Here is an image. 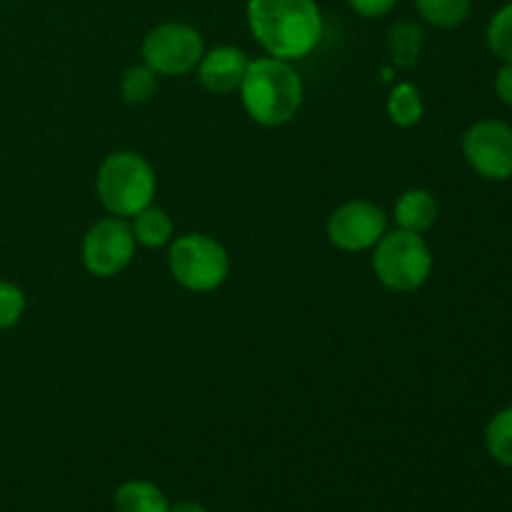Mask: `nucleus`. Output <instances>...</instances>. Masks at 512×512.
Segmentation results:
<instances>
[{"mask_svg":"<svg viewBox=\"0 0 512 512\" xmlns=\"http://www.w3.org/2000/svg\"><path fill=\"white\" fill-rule=\"evenodd\" d=\"M248 28L270 58L298 60L323 38V13L315 0H248Z\"/></svg>","mask_w":512,"mask_h":512,"instance_id":"obj_1","label":"nucleus"},{"mask_svg":"<svg viewBox=\"0 0 512 512\" xmlns=\"http://www.w3.org/2000/svg\"><path fill=\"white\" fill-rule=\"evenodd\" d=\"M240 98L250 118L265 128H280L298 115L303 105V80L288 60L255 58L240 83Z\"/></svg>","mask_w":512,"mask_h":512,"instance_id":"obj_2","label":"nucleus"},{"mask_svg":"<svg viewBox=\"0 0 512 512\" xmlns=\"http://www.w3.org/2000/svg\"><path fill=\"white\" fill-rule=\"evenodd\" d=\"M100 205L115 218H133L153 205L158 178L148 160L133 150H118L103 160L95 178Z\"/></svg>","mask_w":512,"mask_h":512,"instance_id":"obj_3","label":"nucleus"},{"mask_svg":"<svg viewBox=\"0 0 512 512\" xmlns=\"http://www.w3.org/2000/svg\"><path fill=\"white\" fill-rule=\"evenodd\" d=\"M373 250L375 275L393 293H415L433 273V253L418 233L395 228L385 233Z\"/></svg>","mask_w":512,"mask_h":512,"instance_id":"obj_4","label":"nucleus"},{"mask_svg":"<svg viewBox=\"0 0 512 512\" xmlns=\"http://www.w3.org/2000/svg\"><path fill=\"white\" fill-rule=\"evenodd\" d=\"M168 268L175 283L193 293L218 290L230 275V255L215 238L203 233L180 235L170 243Z\"/></svg>","mask_w":512,"mask_h":512,"instance_id":"obj_5","label":"nucleus"},{"mask_svg":"<svg viewBox=\"0 0 512 512\" xmlns=\"http://www.w3.org/2000/svg\"><path fill=\"white\" fill-rule=\"evenodd\" d=\"M143 63L158 75H185L205 53L203 35L188 23H160L143 38Z\"/></svg>","mask_w":512,"mask_h":512,"instance_id":"obj_6","label":"nucleus"},{"mask_svg":"<svg viewBox=\"0 0 512 512\" xmlns=\"http://www.w3.org/2000/svg\"><path fill=\"white\" fill-rule=\"evenodd\" d=\"M83 265L95 278H115L123 273L135 258V235L125 218L98 220L90 225L83 238Z\"/></svg>","mask_w":512,"mask_h":512,"instance_id":"obj_7","label":"nucleus"},{"mask_svg":"<svg viewBox=\"0 0 512 512\" xmlns=\"http://www.w3.org/2000/svg\"><path fill=\"white\" fill-rule=\"evenodd\" d=\"M463 155L485 180L505 183L512 178V125L505 120H478L463 135Z\"/></svg>","mask_w":512,"mask_h":512,"instance_id":"obj_8","label":"nucleus"},{"mask_svg":"<svg viewBox=\"0 0 512 512\" xmlns=\"http://www.w3.org/2000/svg\"><path fill=\"white\" fill-rule=\"evenodd\" d=\"M388 233V215L370 200H348L328 218V240L345 253H363Z\"/></svg>","mask_w":512,"mask_h":512,"instance_id":"obj_9","label":"nucleus"},{"mask_svg":"<svg viewBox=\"0 0 512 512\" xmlns=\"http://www.w3.org/2000/svg\"><path fill=\"white\" fill-rule=\"evenodd\" d=\"M248 65V53L235 48V45H218L213 50H205L198 63L200 85L215 95L233 93L243 83Z\"/></svg>","mask_w":512,"mask_h":512,"instance_id":"obj_10","label":"nucleus"},{"mask_svg":"<svg viewBox=\"0 0 512 512\" xmlns=\"http://www.w3.org/2000/svg\"><path fill=\"white\" fill-rule=\"evenodd\" d=\"M393 215L400 230L425 235L438 220V200L430 190L410 188L398 198Z\"/></svg>","mask_w":512,"mask_h":512,"instance_id":"obj_11","label":"nucleus"},{"mask_svg":"<svg viewBox=\"0 0 512 512\" xmlns=\"http://www.w3.org/2000/svg\"><path fill=\"white\" fill-rule=\"evenodd\" d=\"M115 512H170L163 490L150 480H128L113 495Z\"/></svg>","mask_w":512,"mask_h":512,"instance_id":"obj_12","label":"nucleus"},{"mask_svg":"<svg viewBox=\"0 0 512 512\" xmlns=\"http://www.w3.org/2000/svg\"><path fill=\"white\" fill-rule=\"evenodd\" d=\"M130 228H133L135 243L145 245V248H163V245L173 243V218L158 205H148L138 215H133Z\"/></svg>","mask_w":512,"mask_h":512,"instance_id":"obj_13","label":"nucleus"},{"mask_svg":"<svg viewBox=\"0 0 512 512\" xmlns=\"http://www.w3.org/2000/svg\"><path fill=\"white\" fill-rule=\"evenodd\" d=\"M425 43L423 25L413 23V20H403V23L393 25L388 33V55L398 68H413L420 60Z\"/></svg>","mask_w":512,"mask_h":512,"instance_id":"obj_14","label":"nucleus"},{"mask_svg":"<svg viewBox=\"0 0 512 512\" xmlns=\"http://www.w3.org/2000/svg\"><path fill=\"white\" fill-rule=\"evenodd\" d=\"M420 18L433 28H458L473 13V0H415Z\"/></svg>","mask_w":512,"mask_h":512,"instance_id":"obj_15","label":"nucleus"},{"mask_svg":"<svg viewBox=\"0 0 512 512\" xmlns=\"http://www.w3.org/2000/svg\"><path fill=\"white\" fill-rule=\"evenodd\" d=\"M425 105L423 95L413 83H400L390 90L388 115L398 128H413L423 120Z\"/></svg>","mask_w":512,"mask_h":512,"instance_id":"obj_16","label":"nucleus"},{"mask_svg":"<svg viewBox=\"0 0 512 512\" xmlns=\"http://www.w3.org/2000/svg\"><path fill=\"white\" fill-rule=\"evenodd\" d=\"M485 450L495 463L512 468V405L490 418L485 428Z\"/></svg>","mask_w":512,"mask_h":512,"instance_id":"obj_17","label":"nucleus"},{"mask_svg":"<svg viewBox=\"0 0 512 512\" xmlns=\"http://www.w3.org/2000/svg\"><path fill=\"white\" fill-rule=\"evenodd\" d=\"M155 90H158V73L145 63L130 65L120 80V95L128 105L148 103V100H153Z\"/></svg>","mask_w":512,"mask_h":512,"instance_id":"obj_18","label":"nucleus"},{"mask_svg":"<svg viewBox=\"0 0 512 512\" xmlns=\"http://www.w3.org/2000/svg\"><path fill=\"white\" fill-rule=\"evenodd\" d=\"M485 40H488V48L495 58L503 60V63H512V0L490 18Z\"/></svg>","mask_w":512,"mask_h":512,"instance_id":"obj_19","label":"nucleus"},{"mask_svg":"<svg viewBox=\"0 0 512 512\" xmlns=\"http://www.w3.org/2000/svg\"><path fill=\"white\" fill-rule=\"evenodd\" d=\"M25 295L15 283L0 280V330H8L23 318Z\"/></svg>","mask_w":512,"mask_h":512,"instance_id":"obj_20","label":"nucleus"},{"mask_svg":"<svg viewBox=\"0 0 512 512\" xmlns=\"http://www.w3.org/2000/svg\"><path fill=\"white\" fill-rule=\"evenodd\" d=\"M398 0H348L350 8L363 18H383L395 8Z\"/></svg>","mask_w":512,"mask_h":512,"instance_id":"obj_21","label":"nucleus"},{"mask_svg":"<svg viewBox=\"0 0 512 512\" xmlns=\"http://www.w3.org/2000/svg\"><path fill=\"white\" fill-rule=\"evenodd\" d=\"M495 95L500 98V103L512 108V63H503V68L495 75Z\"/></svg>","mask_w":512,"mask_h":512,"instance_id":"obj_22","label":"nucleus"},{"mask_svg":"<svg viewBox=\"0 0 512 512\" xmlns=\"http://www.w3.org/2000/svg\"><path fill=\"white\" fill-rule=\"evenodd\" d=\"M170 512H208V508L195 503V500H180V503L170 505Z\"/></svg>","mask_w":512,"mask_h":512,"instance_id":"obj_23","label":"nucleus"}]
</instances>
